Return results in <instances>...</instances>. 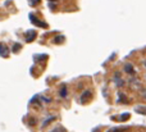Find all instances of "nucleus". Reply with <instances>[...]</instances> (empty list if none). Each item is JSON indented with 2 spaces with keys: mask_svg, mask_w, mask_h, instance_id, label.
I'll use <instances>...</instances> for the list:
<instances>
[{
  "mask_svg": "<svg viewBox=\"0 0 146 132\" xmlns=\"http://www.w3.org/2000/svg\"><path fill=\"white\" fill-rule=\"evenodd\" d=\"M114 82H115L117 87H122L124 85V81L121 78V73H119V72H115V73H114Z\"/></svg>",
  "mask_w": 146,
  "mask_h": 132,
  "instance_id": "obj_1",
  "label": "nucleus"
},
{
  "mask_svg": "<svg viewBox=\"0 0 146 132\" xmlns=\"http://www.w3.org/2000/svg\"><path fill=\"white\" fill-rule=\"evenodd\" d=\"M124 72H126V73H128L129 76H133V73H135L133 66H132L131 63H126V64H124Z\"/></svg>",
  "mask_w": 146,
  "mask_h": 132,
  "instance_id": "obj_2",
  "label": "nucleus"
},
{
  "mask_svg": "<svg viewBox=\"0 0 146 132\" xmlns=\"http://www.w3.org/2000/svg\"><path fill=\"white\" fill-rule=\"evenodd\" d=\"M0 50H1V56H3V58H7V56H8V53H9V49H8L7 46L3 44V45L0 46Z\"/></svg>",
  "mask_w": 146,
  "mask_h": 132,
  "instance_id": "obj_3",
  "label": "nucleus"
},
{
  "mask_svg": "<svg viewBox=\"0 0 146 132\" xmlns=\"http://www.w3.org/2000/svg\"><path fill=\"white\" fill-rule=\"evenodd\" d=\"M30 21H31V22H32V23H35V25H41V26H42V27H46V25H45V23H41L40 21H37L35 17H33V14H31V15H30Z\"/></svg>",
  "mask_w": 146,
  "mask_h": 132,
  "instance_id": "obj_4",
  "label": "nucleus"
},
{
  "mask_svg": "<svg viewBox=\"0 0 146 132\" xmlns=\"http://www.w3.org/2000/svg\"><path fill=\"white\" fill-rule=\"evenodd\" d=\"M54 119H55V115H51V117H48V118H46V119L42 122V127H46V126H48L50 122H53Z\"/></svg>",
  "mask_w": 146,
  "mask_h": 132,
  "instance_id": "obj_5",
  "label": "nucleus"
},
{
  "mask_svg": "<svg viewBox=\"0 0 146 132\" xmlns=\"http://www.w3.org/2000/svg\"><path fill=\"white\" fill-rule=\"evenodd\" d=\"M136 112L140 113V114L146 115V107H141V105H139V107L136 108Z\"/></svg>",
  "mask_w": 146,
  "mask_h": 132,
  "instance_id": "obj_6",
  "label": "nucleus"
},
{
  "mask_svg": "<svg viewBox=\"0 0 146 132\" xmlns=\"http://www.w3.org/2000/svg\"><path fill=\"white\" fill-rule=\"evenodd\" d=\"M127 127H123V128H119V127H115V128H111V130H109L108 132H123L126 131Z\"/></svg>",
  "mask_w": 146,
  "mask_h": 132,
  "instance_id": "obj_7",
  "label": "nucleus"
},
{
  "mask_svg": "<svg viewBox=\"0 0 146 132\" xmlns=\"http://www.w3.org/2000/svg\"><path fill=\"white\" fill-rule=\"evenodd\" d=\"M128 118H129V113H124V114H121L119 121H127Z\"/></svg>",
  "mask_w": 146,
  "mask_h": 132,
  "instance_id": "obj_8",
  "label": "nucleus"
},
{
  "mask_svg": "<svg viewBox=\"0 0 146 132\" xmlns=\"http://www.w3.org/2000/svg\"><path fill=\"white\" fill-rule=\"evenodd\" d=\"M88 96H91V92L90 91H85L83 92V95H81V99L83 98V100H85V99H87Z\"/></svg>",
  "mask_w": 146,
  "mask_h": 132,
  "instance_id": "obj_9",
  "label": "nucleus"
},
{
  "mask_svg": "<svg viewBox=\"0 0 146 132\" xmlns=\"http://www.w3.org/2000/svg\"><path fill=\"white\" fill-rule=\"evenodd\" d=\"M60 96L62 98H66L67 96V89H66V87H63V89L60 90Z\"/></svg>",
  "mask_w": 146,
  "mask_h": 132,
  "instance_id": "obj_10",
  "label": "nucleus"
},
{
  "mask_svg": "<svg viewBox=\"0 0 146 132\" xmlns=\"http://www.w3.org/2000/svg\"><path fill=\"white\" fill-rule=\"evenodd\" d=\"M51 132H64V128L63 127H55Z\"/></svg>",
  "mask_w": 146,
  "mask_h": 132,
  "instance_id": "obj_11",
  "label": "nucleus"
},
{
  "mask_svg": "<svg viewBox=\"0 0 146 132\" xmlns=\"http://www.w3.org/2000/svg\"><path fill=\"white\" fill-rule=\"evenodd\" d=\"M141 94H142V96H144V98H146V89L141 90Z\"/></svg>",
  "mask_w": 146,
  "mask_h": 132,
  "instance_id": "obj_12",
  "label": "nucleus"
},
{
  "mask_svg": "<svg viewBox=\"0 0 146 132\" xmlns=\"http://www.w3.org/2000/svg\"><path fill=\"white\" fill-rule=\"evenodd\" d=\"M60 40H63V37H56V38H55V42H59Z\"/></svg>",
  "mask_w": 146,
  "mask_h": 132,
  "instance_id": "obj_13",
  "label": "nucleus"
},
{
  "mask_svg": "<svg viewBox=\"0 0 146 132\" xmlns=\"http://www.w3.org/2000/svg\"><path fill=\"white\" fill-rule=\"evenodd\" d=\"M144 66H146V60H144Z\"/></svg>",
  "mask_w": 146,
  "mask_h": 132,
  "instance_id": "obj_14",
  "label": "nucleus"
}]
</instances>
